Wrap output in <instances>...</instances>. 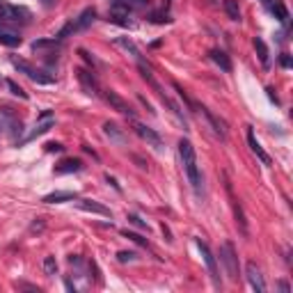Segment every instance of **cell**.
Returning a JSON list of instances; mask_svg holds the SVG:
<instances>
[{"mask_svg":"<svg viewBox=\"0 0 293 293\" xmlns=\"http://www.w3.org/2000/svg\"><path fill=\"white\" fill-rule=\"evenodd\" d=\"M85 168L80 158H64L62 163L55 165V174H74V172H80Z\"/></svg>","mask_w":293,"mask_h":293,"instance_id":"9a60e30c","label":"cell"},{"mask_svg":"<svg viewBox=\"0 0 293 293\" xmlns=\"http://www.w3.org/2000/svg\"><path fill=\"white\" fill-rule=\"evenodd\" d=\"M76 192H71V190H58V192H50V195L44 197V204H62V202H71L76 200Z\"/></svg>","mask_w":293,"mask_h":293,"instance_id":"ac0fdd59","label":"cell"},{"mask_svg":"<svg viewBox=\"0 0 293 293\" xmlns=\"http://www.w3.org/2000/svg\"><path fill=\"white\" fill-rule=\"evenodd\" d=\"M268 10H270L272 14H275V18H277V21L288 23V12H286V7H284V2H282V0H272Z\"/></svg>","mask_w":293,"mask_h":293,"instance_id":"603a6c76","label":"cell"},{"mask_svg":"<svg viewBox=\"0 0 293 293\" xmlns=\"http://www.w3.org/2000/svg\"><path fill=\"white\" fill-rule=\"evenodd\" d=\"M53 124H55V114L50 112V110H44V112L39 114V122H37V126H34V130L28 138H23L21 144H26V142H32L34 138H39L42 133H46V130H48Z\"/></svg>","mask_w":293,"mask_h":293,"instance_id":"ba28073f","label":"cell"},{"mask_svg":"<svg viewBox=\"0 0 293 293\" xmlns=\"http://www.w3.org/2000/svg\"><path fill=\"white\" fill-rule=\"evenodd\" d=\"M76 206L80 208V211H87V213H98V216H104V218H112V211H110L108 206L98 204V202H92V200H78Z\"/></svg>","mask_w":293,"mask_h":293,"instance_id":"5bb4252c","label":"cell"},{"mask_svg":"<svg viewBox=\"0 0 293 293\" xmlns=\"http://www.w3.org/2000/svg\"><path fill=\"white\" fill-rule=\"evenodd\" d=\"M254 48H256V55H259V60H261V64L266 66H270V53H268V46H266V42L261 37H254Z\"/></svg>","mask_w":293,"mask_h":293,"instance_id":"7402d4cb","label":"cell"},{"mask_svg":"<svg viewBox=\"0 0 293 293\" xmlns=\"http://www.w3.org/2000/svg\"><path fill=\"white\" fill-rule=\"evenodd\" d=\"M7 87H10V92L18 98H28V92H23V87H18L14 80H7Z\"/></svg>","mask_w":293,"mask_h":293,"instance_id":"f1b7e54d","label":"cell"},{"mask_svg":"<svg viewBox=\"0 0 293 293\" xmlns=\"http://www.w3.org/2000/svg\"><path fill=\"white\" fill-rule=\"evenodd\" d=\"M42 227H44V222L39 220V222H34V224H32V232H37V229H42Z\"/></svg>","mask_w":293,"mask_h":293,"instance_id":"74e56055","label":"cell"},{"mask_svg":"<svg viewBox=\"0 0 293 293\" xmlns=\"http://www.w3.org/2000/svg\"><path fill=\"white\" fill-rule=\"evenodd\" d=\"M114 5H122L126 7L128 12H138V10H144L149 7V0H112Z\"/></svg>","mask_w":293,"mask_h":293,"instance_id":"cb8c5ba5","label":"cell"},{"mask_svg":"<svg viewBox=\"0 0 293 293\" xmlns=\"http://www.w3.org/2000/svg\"><path fill=\"white\" fill-rule=\"evenodd\" d=\"M42 2H44V5H46V7H50V5H53V2H55V0H42Z\"/></svg>","mask_w":293,"mask_h":293,"instance_id":"ab89813d","label":"cell"},{"mask_svg":"<svg viewBox=\"0 0 293 293\" xmlns=\"http://www.w3.org/2000/svg\"><path fill=\"white\" fill-rule=\"evenodd\" d=\"M101 96H104V101H106V104H108L112 110H117V112H122V114H128L130 120L136 117V110L130 108L128 101H124V98H122L117 92H112V90H104V92H101Z\"/></svg>","mask_w":293,"mask_h":293,"instance_id":"5b68a950","label":"cell"},{"mask_svg":"<svg viewBox=\"0 0 293 293\" xmlns=\"http://www.w3.org/2000/svg\"><path fill=\"white\" fill-rule=\"evenodd\" d=\"M277 288H280L282 293H291V286H288V282H284V280L282 282H277Z\"/></svg>","mask_w":293,"mask_h":293,"instance_id":"d590c367","label":"cell"},{"mask_svg":"<svg viewBox=\"0 0 293 293\" xmlns=\"http://www.w3.org/2000/svg\"><path fill=\"white\" fill-rule=\"evenodd\" d=\"M44 270H46V275H55V272H58V261H55V256H46V259H44Z\"/></svg>","mask_w":293,"mask_h":293,"instance_id":"4316f807","label":"cell"},{"mask_svg":"<svg viewBox=\"0 0 293 293\" xmlns=\"http://www.w3.org/2000/svg\"><path fill=\"white\" fill-rule=\"evenodd\" d=\"M133 130H136V133L142 138V140L146 142V144L156 146V149H160V146H163V140H160V136H158V133H156L154 128L144 126L142 122H136V120H133Z\"/></svg>","mask_w":293,"mask_h":293,"instance_id":"30bf717a","label":"cell"},{"mask_svg":"<svg viewBox=\"0 0 293 293\" xmlns=\"http://www.w3.org/2000/svg\"><path fill=\"white\" fill-rule=\"evenodd\" d=\"M114 44H117L120 48H124L126 53H130V55H133V58H136L138 62L142 60V58H140V48H138V46H136L133 42H130L128 37H114Z\"/></svg>","mask_w":293,"mask_h":293,"instance_id":"44dd1931","label":"cell"},{"mask_svg":"<svg viewBox=\"0 0 293 293\" xmlns=\"http://www.w3.org/2000/svg\"><path fill=\"white\" fill-rule=\"evenodd\" d=\"M245 272H248V282H250V286L254 288L256 293H264V291H266V282H264V275H261L259 266H256L254 261H248V266H245Z\"/></svg>","mask_w":293,"mask_h":293,"instance_id":"8fae6325","label":"cell"},{"mask_svg":"<svg viewBox=\"0 0 293 293\" xmlns=\"http://www.w3.org/2000/svg\"><path fill=\"white\" fill-rule=\"evenodd\" d=\"M195 243H197V248H200L202 256H204V264H206L208 272H211V280H213V284H216V286H220V275H218V261H216V256H213L211 248H208V245L204 243V240H202V238H195Z\"/></svg>","mask_w":293,"mask_h":293,"instance_id":"52a82bcc","label":"cell"},{"mask_svg":"<svg viewBox=\"0 0 293 293\" xmlns=\"http://www.w3.org/2000/svg\"><path fill=\"white\" fill-rule=\"evenodd\" d=\"M136 259H138L136 252H126V250L117 252V261H120V264H128V261H136Z\"/></svg>","mask_w":293,"mask_h":293,"instance_id":"f546056e","label":"cell"},{"mask_svg":"<svg viewBox=\"0 0 293 293\" xmlns=\"http://www.w3.org/2000/svg\"><path fill=\"white\" fill-rule=\"evenodd\" d=\"M104 133L110 138V142H114V144H124V142H126L124 130L114 124V122H106V124H104Z\"/></svg>","mask_w":293,"mask_h":293,"instance_id":"e0dca14e","label":"cell"},{"mask_svg":"<svg viewBox=\"0 0 293 293\" xmlns=\"http://www.w3.org/2000/svg\"><path fill=\"white\" fill-rule=\"evenodd\" d=\"M192 108L202 110V114L206 117V120H208V124L213 126V130H216V133H218V136H220V138H222V140H224V138H227V124H224V122L220 120V117H216V114H213L208 108H204V106H197V104H192Z\"/></svg>","mask_w":293,"mask_h":293,"instance_id":"7c38bea8","label":"cell"},{"mask_svg":"<svg viewBox=\"0 0 293 293\" xmlns=\"http://www.w3.org/2000/svg\"><path fill=\"white\" fill-rule=\"evenodd\" d=\"M76 76H78V80H80L85 94H90V96H101V87H98V80H96V76H94V71L80 66V69H76Z\"/></svg>","mask_w":293,"mask_h":293,"instance_id":"8992f818","label":"cell"},{"mask_svg":"<svg viewBox=\"0 0 293 293\" xmlns=\"http://www.w3.org/2000/svg\"><path fill=\"white\" fill-rule=\"evenodd\" d=\"M149 21H152V23H170L172 18H170L168 12H154L152 16H149Z\"/></svg>","mask_w":293,"mask_h":293,"instance_id":"83f0119b","label":"cell"},{"mask_svg":"<svg viewBox=\"0 0 293 293\" xmlns=\"http://www.w3.org/2000/svg\"><path fill=\"white\" fill-rule=\"evenodd\" d=\"M32 21V12L28 7L21 5H12V2H2L0 5V23H7V26H28Z\"/></svg>","mask_w":293,"mask_h":293,"instance_id":"7a4b0ae2","label":"cell"},{"mask_svg":"<svg viewBox=\"0 0 293 293\" xmlns=\"http://www.w3.org/2000/svg\"><path fill=\"white\" fill-rule=\"evenodd\" d=\"M222 7L224 12H227V16L232 18V21H240V7L236 0H222Z\"/></svg>","mask_w":293,"mask_h":293,"instance_id":"d4e9b609","label":"cell"},{"mask_svg":"<svg viewBox=\"0 0 293 293\" xmlns=\"http://www.w3.org/2000/svg\"><path fill=\"white\" fill-rule=\"evenodd\" d=\"M62 149H64V146H62L60 142H48V144H46V152H48V154H53V152H58V154H60Z\"/></svg>","mask_w":293,"mask_h":293,"instance_id":"836d02e7","label":"cell"},{"mask_svg":"<svg viewBox=\"0 0 293 293\" xmlns=\"http://www.w3.org/2000/svg\"><path fill=\"white\" fill-rule=\"evenodd\" d=\"M232 202H234V218H236V224H238L240 234H243L245 238H248V236H250V227H248V220H245L243 206H240V204H238L236 200H234V197H232Z\"/></svg>","mask_w":293,"mask_h":293,"instance_id":"d6986e66","label":"cell"},{"mask_svg":"<svg viewBox=\"0 0 293 293\" xmlns=\"http://www.w3.org/2000/svg\"><path fill=\"white\" fill-rule=\"evenodd\" d=\"M220 259H222L224 268H227V275L229 280H238V254L234 250V243H222L220 248Z\"/></svg>","mask_w":293,"mask_h":293,"instance_id":"277c9868","label":"cell"},{"mask_svg":"<svg viewBox=\"0 0 293 293\" xmlns=\"http://www.w3.org/2000/svg\"><path fill=\"white\" fill-rule=\"evenodd\" d=\"M248 144H250L252 154H256V158H259L264 165H272V158L268 156L266 152H264V146L259 144V140L254 138V130H252V126H248Z\"/></svg>","mask_w":293,"mask_h":293,"instance_id":"4fadbf2b","label":"cell"},{"mask_svg":"<svg viewBox=\"0 0 293 293\" xmlns=\"http://www.w3.org/2000/svg\"><path fill=\"white\" fill-rule=\"evenodd\" d=\"M0 44H2V46H10V48H16V46L23 44V37L14 26L0 23Z\"/></svg>","mask_w":293,"mask_h":293,"instance_id":"9c48e42d","label":"cell"},{"mask_svg":"<svg viewBox=\"0 0 293 293\" xmlns=\"http://www.w3.org/2000/svg\"><path fill=\"white\" fill-rule=\"evenodd\" d=\"M179 156H181V163H184L186 170V176H188L190 186L195 190L197 195L204 192V176H202L200 168H197V154H195V146L188 138H181L179 140Z\"/></svg>","mask_w":293,"mask_h":293,"instance_id":"6da1fadb","label":"cell"},{"mask_svg":"<svg viewBox=\"0 0 293 293\" xmlns=\"http://www.w3.org/2000/svg\"><path fill=\"white\" fill-rule=\"evenodd\" d=\"M128 222L136 224V227H140V229H149V224H146L140 216H136V213H130V216H128Z\"/></svg>","mask_w":293,"mask_h":293,"instance_id":"4dcf8cb0","label":"cell"},{"mask_svg":"<svg viewBox=\"0 0 293 293\" xmlns=\"http://www.w3.org/2000/svg\"><path fill=\"white\" fill-rule=\"evenodd\" d=\"M211 2H213V5H216V2H218V0H211Z\"/></svg>","mask_w":293,"mask_h":293,"instance_id":"60d3db41","label":"cell"},{"mask_svg":"<svg viewBox=\"0 0 293 293\" xmlns=\"http://www.w3.org/2000/svg\"><path fill=\"white\" fill-rule=\"evenodd\" d=\"M208 55H211V60L216 62V64L220 66V69H222V71H227V74H229V71H232V60H229V55L224 53V50H220V48H213Z\"/></svg>","mask_w":293,"mask_h":293,"instance_id":"ffe728a7","label":"cell"},{"mask_svg":"<svg viewBox=\"0 0 293 293\" xmlns=\"http://www.w3.org/2000/svg\"><path fill=\"white\" fill-rule=\"evenodd\" d=\"M74 32H78V30H76V21L71 18L69 23H64V26H62V30H60L58 34H55V39H58V42H64V39H66V37H71Z\"/></svg>","mask_w":293,"mask_h":293,"instance_id":"484cf974","label":"cell"},{"mask_svg":"<svg viewBox=\"0 0 293 293\" xmlns=\"http://www.w3.org/2000/svg\"><path fill=\"white\" fill-rule=\"evenodd\" d=\"M10 62L16 66L21 74H26V76L30 78L32 82H39V85H50V82H55V76H50L48 71H42V69H37V66H32L28 60H23V58H16V55H12Z\"/></svg>","mask_w":293,"mask_h":293,"instance_id":"3957f363","label":"cell"},{"mask_svg":"<svg viewBox=\"0 0 293 293\" xmlns=\"http://www.w3.org/2000/svg\"><path fill=\"white\" fill-rule=\"evenodd\" d=\"M78 55H82V60H85V62H87V64L92 66V69H94V66H96V64H98V62H96V60H94V58H92V55H90V53H87V50H85V48H80V50H78Z\"/></svg>","mask_w":293,"mask_h":293,"instance_id":"d6a6232c","label":"cell"},{"mask_svg":"<svg viewBox=\"0 0 293 293\" xmlns=\"http://www.w3.org/2000/svg\"><path fill=\"white\" fill-rule=\"evenodd\" d=\"M168 2H170V0H165V5H168Z\"/></svg>","mask_w":293,"mask_h":293,"instance_id":"b9f144b4","label":"cell"},{"mask_svg":"<svg viewBox=\"0 0 293 293\" xmlns=\"http://www.w3.org/2000/svg\"><path fill=\"white\" fill-rule=\"evenodd\" d=\"M280 64H282L284 69H288V66H291V55H288V53H282V55H280Z\"/></svg>","mask_w":293,"mask_h":293,"instance_id":"e575fe53","label":"cell"},{"mask_svg":"<svg viewBox=\"0 0 293 293\" xmlns=\"http://www.w3.org/2000/svg\"><path fill=\"white\" fill-rule=\"evenodd\" d=\"M270 2H272V0H261V5L266 7V10H268V7H270Z\"/></svg>","mask_w":293,"mask_h":293,"instance_id":"f35d334b","label":"cell"},{"mask_svg":"<svg viewBox=\"0 0 293 293\" xmlns=\"http://www.w3.org/2000/svg\"><path fill=\"white\" fill-rule=\"evenodd\" d=\"M74 21H76V30L82 32V30H87V28L96 21V10H94V7H87V10L80 12V16L74 18Z\"/></svg>","mask_w":293,"mask_h":293,"instance_id":"2e32d148","label":"cell"},{"mask_svg":"<svg viewBox=\"0 0 293 293\" xmlns=\"http://www.w3.org/2000/svg\"><path fill=\"white\" fill-rule=\"evenodd\" d=\"M124 236H126V238H130V240H133V243H138V245H144V248H146V238H142L140 234H133V232H124Z\"/></svg>","mask_w":293,"mask_h":293,"instance_id":"1f68e13d","label":"cell"},{"mask_svg":"<svg viewBox=\"0 0 293 293\" xmlns=\"http://www.w3.org/2000/svg\"><path fill=\"white\" fill-rule=\"evenodd\" d=\"M106 181H108V184H110V186H112V188H114V190H122V188H120V184H117V181H114V179H112V176H110V174H106Z\"/></svg>","mask_w":293,"mask_h":293,"instance_id":"8d00e7d4","label":"cell"}]
</instances>
